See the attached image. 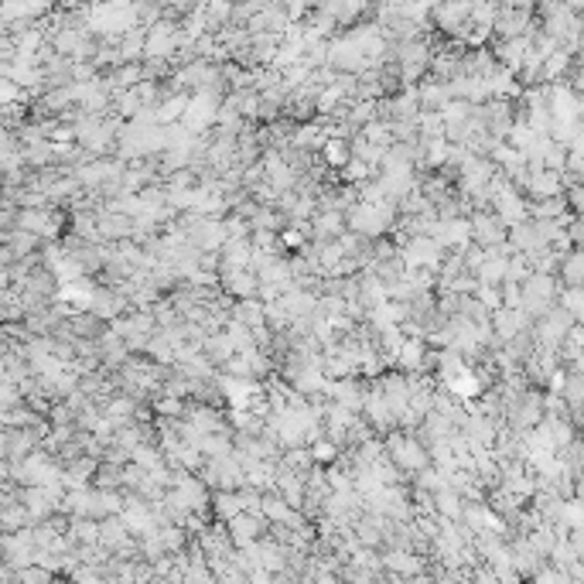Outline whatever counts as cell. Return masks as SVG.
<instances>
[{
  "instance_id": "obj_12",
  "label": "cell",
  "mask_w": 584,
  "mask_h": 584,
  "mask_svg": "<svg viewBox=\"0 0 584 584\" xmlns=\"http://www.w3.org/2000/svg\"><path fill=\"white\" fill-rule=\"evenodd\" d=\"M567 206H571L574 216H584V181H578V185L567 189Z\"/></svg>"
},
{
  "instance_id": "obj_5",
  "label": "cell",
  "mask_w": 584,
  "mask_h": 584,
  "mask_svg": "<svg viewBox=\"0 0 584 584\" xmlns=\"http://www.w3.org/2000/svg\"><path fill=\"white\" fill-rule=\"evenodd\" d=\"M417 89H420V106H424V110H438V113H441V110L455 100L451 89H447V83H441V79H428V83H420Z\"/></svg>"
},
{
  "instance_id": "obj_8",
  "label": "cell",
  "mask_w": 584,
  "mask_h": 584,
  "mask_svg": "<svg viewBox=\"0 0 584 584\" xmlns=\"http://www.w3.org/2000/svg\"><path fill=\"white\" fill-rule=\"evenodd\" d=\"M485 253H489V250H485ZM506 270H509V257L489 253L475 277H479V284H502V280H506Z\"/></svg>"
},
{
  "instance_id": "obj_6",
  "label": "cell",
  "mask_w": 584,
  "mask_h": 584,
  "mask_svg": "<svg viewBox=\"0 0 584 584\" xmlns=\"http://www.w3.org/2000/svg\"><path fill=\"white\" fill-rule=\"evenodd\" d=\"M322 161H325L328 168H339L342 172L345 164L352 161V140L349 137H328L322 144Z\"/></svg>"
},
{
  "instance_id": "obj_14",
  "label": "cell",
  "mask_w": 584,
  "mask_h": 584,
  "mask_svg": "<svg viewBox=\"0 0 584 584\" xmlns=\"http://www.w3.org/2000/svg\"><path fill=\"white\" fill-rule=\"evenodd\" d=\"M506 7H533V4H540V0H502Z\"/></svg>"
},
{
  "instance_id": "obj_3",
  "label": "cell",
  "mask_w": 584,
  "mask_h": 584,
  "mask_svg": "<svg viewBox=\"0 0 584 584\" xmlns=\"http://www.w3.org/2000/svg\"><path fill=\"white\" fill-rule=\"evenodd\" d=\"M533 24H536L533 7H506V4H502L496 24H492V35L496 38H523V35H530Z\"/></svg>"
},
{
  "instance_id": "obj_10",
  "label": "cell",
  "mask_w": 584,
  "mask_h": 584,
  "mask_svg": "<svg viewBox=\"0 0 584 584\" xmlns=\"http://www.w3.org/2000/svg\"><path fill=\"white\" fill-rule=\"evenodd\" d=\"M345 447L335 441V438H328V434H322L318 441H311V455H314V465H335L339 458H342Z\"/></svg>"
},
{
  "instance_id": "obj_13",
  "label": "cell",
  "mask_w": 584,
  "mask_h": 584,
  "mask_svg": "<svg viewBox=\"0 0 584 584\" xmlns=\"http://www.w3.org/2000/svg\"><path fill=\"white\" fill-rule=\"evenodd\" d=\"M567 536H571V544H574V547H578V553L584 557V526H574Z\"/></svg>"
},
{
  "instance_id": "obj_11",
  "label": "cell",
  "mask_w": 584,
  "mask_h": 584,
  "mask_svg": "<svg viewBox=\"0 0 584 584\" xmlns=\"http://www.w3.org/2000/svg\"><path fill=\"white\" fill-rule=\"evenodd\" d=\"M502 305H506V308H523V284L506 280V284H502Z\"/></svg>"
},
{
  "instance_id": "obj_1",
  "label": "cell",
  "mask_w": 584,
  "mask_h": 584,
  "mask_svg": "<svg viewBox=\"0 0 584 584\" xmlns=\"http://www.w3.org/2000/svg\"><path fill=\"white\" fill-rule=\"evenodd\" d=\"M468 219H472V243H479L482 250H492L509 240V226L502 223L492 208H475Z\"/></svg>"
},
{
  "instance_id": "obj_9",
  "label": "cell",
  "mask_w": 584,
  "mask_h": 584,
  "mask_svg": "<svg viewBox=\"0 0 584 584\" xmlns=\"http://www.w3.org/2000/svg\"><path fill=\"white\" fill-rule=\"evenodd\" d=\"M557 305L571 311L578 322H584V284H561Z\"/></svg>"
},
{
  "instance_id": "obj_2",
  "label": "cell",
  "mask_w": 584,
  "mask_h": 584,
  "mask_svg": "<svg viewBox=\"0 0 584 584\" xmlns=\"http://www.w3.org/2000/svg\"><path fill=\"white\" fill-rule=\"evenodd\" d=\"M226 526H229V536H233L236 547H250V544H257V540L267 536L270 519L260 513V509H243V513L233 516Z\"/></svg>"
},
{
  "instance_id": "obj_4",
  "label": "cell",
  "mask_w": 584,
  "mask_h": 584,
  "mask_svg": "<svg viewBox=\"0 0 584 584\" xmlns=\"http://www.w3.org/2000/svg\"><path fill=\"white\" fill-rule=\"evenodd\" d=\"M246 509V502H243V492L240 489H216L212 492V519H219V523H229L236 513Z\"/></svg>"
},
{
  "instance_id": "obj_7",
  "label": "cell",
  "mask_w": 584,
  "mask_h": 584,
  "mask_svg": "<svg viewBox=\"0 0 584 584\" xmlns=\"http://www.w3.org/2000/svg\"><path fill=\"white\" fill-rule=\"evenodd\" d=\"M561 284H584V246H574L561 257Z\"/></svg>"
}]
</instances>
